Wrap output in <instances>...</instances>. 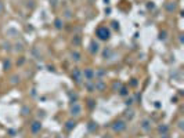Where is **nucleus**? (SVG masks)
Listing matches in <instances>:
<instances>
[{
  "mask_svg": "<svg viewBox=\"0 0 184 138\" xmlns=\"http://www.w3.org/2000/svg\"><path fill=\"white\" fill-rule=\"evenodd\" d=\"M96 36L98 37L100 40H109V37H111V31H109V28L107 26H98L96 31Z\"/></svg>",
  "mask_w": 184,
  "mask_h": 138,
  "instance_id": "nucleus-1",
  "label": "nucleus"
},
{
  "mask_svg": "<svg viewBox=\"0 0 184 138\" xmlns=\"http://www.w3.org/2000/svg\"><path fill=\"white\" fill-rule=\"evenodd\" d=\"M82 105L77 104V102H72V105H71L69 108V115L72 117H79L80 115H82Z\"/></svg>",
  "mask_w": 184,
  "mask_h": 138,
  "instance_id": "nucleus-2",
  "label": "nucleus"
},
{
  "mask_svg": "<svg viewBox=\"0 0 184 138\" xmlns=\"http://www.w3.org/2000/svg\"><path fill=\"white\" fill-rule=\"evenodd\" d=\"M127 128V124H126V120H116L114 121V124H112V130H114V133H123V131Z\"/></svg>",
  "mask_w": 184,
  "mask_h": 138,
  "instance_id": "nucleus-3",
  "label": "nucleus"
},
{
  "mask_svg": "<svg viewBox=\"0 0 184 138\" xmlns=\"http://www.w3.org/2000/svg\"><path fill=\"white\" fill-rule=\"evenodd\" d=\"M82 75H83V79H85L86 82H92V80L96 79L94 70H93L92 68H86V69L82 72Z\"/></svg>",
  "mask_w": 184,
  "mask_h": 138,
  "instance_id": "nucleus-4",
  "label": "nucleus"
},
{
  "mask_svg": "<svg viewBox=\"0 0 184 138\" xmlns=\"http://www.w3.org/2000/svg\"><path fill=\"white\" fill-rule=\"evenodd\" d=\"M72 80L75 83H77V84H79V83H82V80H83V75H82V70L80 69H77V68H75L72 70Z\"/></svg>",
  "mask_w": 184,
  "mask_h": 138,
  "instance_id": "nucleus-5",
  "label": "nucleus"
},
{
  "mask_svg": "<svg viewBox=\"0 0 184 138\" xmlns=\"http://www.w3.org/2000/svg\"><path fill=\"white\" fill-rule=\"evenodd\" d=\"M93 83H94V91H104L107 87L105 82L102 79H96L93 80Z\"/></svg>",
  "mask_w": 184,
  "mask_h": 138,
  "instance_id": "nucleus-6",
  "label": "nucleus"
},
{
  "mask_svg": "<svg viewBox=\"0 0 184 138\" xmlns=\"http://www.w3.org/2000/svg\"><path fill=\"white\" fill-rule=\"evenodd\" d=\"M40 130H42V121L40 120H33L31 123V133L32 134H37V133H40Z\"/></svg>",
  "mask_w": 184,
  "mask_h": 138,
  "instance_id": "nucleus-7",
  "label": "nucleus"
},
{
  "mask_svg": "<svg viewBox=\"0 0 184 138\" xmlns=\"http://www.w3.org/2000/svg\"><path fill=\"white\" fill-rule=\"evenodd\" d=\"M151 127H152V123H151L150 119H143V120H141L140 128H141L143 131H150V130H151Z\"/></svg>",
  "mask_w": 184,
  "mask_h": 138,
  "instance_id": "nucleus-8",
  "label": "nucleus"
},
{
  "mask_svg": "<svg viewBox=\"0 0 184 138\" xmlns=\"http://www.w3.org/2000/svg\"><path fill=\"white\" fill-rule=\"evenodd\" d=\"M19 82H21V78H19V75H17V73H12V75H10L8 83L11 86H17Z\"/></svg>",
  "mask_w": 184,
  "mask_h": 138,
  "instance_id": "nucleus-9",
  "label": "nucleus"
},
{
  "mask_svg": "<svg viewBox=\"0 0 184 138\" xmlns=\"http://www.w3.org/2000/svg\"><path fill=\"white\" fill-rule=\"evenodd\" d=\"M177 7H179V6H177L176 2H167L166 4H165V8H166L167 12H174L177 10Z\"/></svg>",
  "mask_w": 184,
  "mask_h": 138,
  "instance_id": "nucleus-10",
  "label": "nucleus"
},
{
  "mask_svg": "<svg viewBox=\"0 0 184 138\" xmlns=\"http://www.w3.org/2000/svg\"><path fill=\"white\" fill-rule=\"evenodd\" d=\"M71 59H72L73 62H80V61H82V54L77 50H72L71 51Z\"/></svg>",
  "mask_w": 184,
  "mask_h": 138,
  "instance_id": "nucleus-11",
  "label": "nucleus"
},
{
  "mask_svg": "<svg viewBox=\"0 0 184 138\" xmlns=\"http://www.w3.org/2000/svg\"><path fill=\"white\" fill-rule=\"evenodd\" d=\"M100 51V44L97 43L96 40H92V43H90V53L94 55V54H97Z\"/></svg>",
  "mask_w": 184,
  "mask_h": 138,
  "instance_id": "nucleus-12",
  "label": "nucleus"
},
{
  "mask_svg": "<svg viewBox=\"0 0 184 138\" xmlns=\"http://www.w3.org/2000/svg\"><path fill=\"white\" fill-rule=\"evenodd\" d=\"M75 126H76V121L75 120H68V121H65V130L67 131H72L73 128H75Z\"/></svg>",
  "mask_w": 184,
  "mask_h": 138,
  "instance_id": "nucleus-13",
  "label": "nucleus"
},
{
  "mask_svg": "<svg viewBox=\"0 0 184 138\" xmlns=\"http://www.w3.org/2000/svg\"><path fill=\"white\" fill-rule=\"evenodd\" d=\"M18 35H19L18 31L14 29V28H11V29H8L7 32H6V36H8V37H17Z\"/></svg>",
  "mask_w": 184,
  "mask_h": 138,
  "instance_id": "nucleus-14",
  "label": "nucleus"
},
{
  "mask_svg": "<svg viewBox=\"0 0 184 138\" xmlns=\"http://www.w3.org/2000/svg\"><path fill=\"white\" fill-rule=\"evenodd\" d=\"M167 131H169V127L166 126V124H161V126H158V133L162 136V134H167Z\"/></svg>",
  "mask_w": 184,
  "mask_h": 138,
  "instance_id": "nucleus-15",
  "label": "nucleus"
},
{
  "mask_svg": "<svg viewBox=\"0 0 184 138\" xmlns=\"http://www.w3.org/2000/svg\"><path fill=\"white\" fill-rule=\"evenodd\" d=\"M12 47H14L12 50H14L15 53H22V51L25 50V47H24V44H22V43H15Z\"/></svg>",
  "mask_w": 184,
  "mask_h": 138,
  "instance_id": "nucleus-16",
  "label": "nucleus"
},
{
  "mask_svg": "<svg viewBox=\"0 0 184 138\" xmlns=\"http://www.w3.org/2000/svg\"><path fill=\"white\" fill-rule=\"evenodd\" d=\"M62 26H64V22H62V20L61 18H57V20H54V28L56 29H62Z\"/></svg>",
  "mask_w": 184,
  "mask_h": 138,
  "instance_id": "nucleus-17",
  "label": "nucleus"
},
{
  "mask_svg": "<svg viewBox=\"0 0 184 138\" xmlns=\"http://www.w3.org/2000/svg\"><path fill=\"white\" fill-rule=\"evenodd\" d=\"M21 115L22 116H28V115H31V107L24 105V107L21 108Z\"/></svg>",
  "mask_w": 184,
  "mask_h": 138,
  "instance_id": "nucleus-18",
  "label": "nucleus"
},
{
  "mask_svg": "<svg viewBox=\"0 0 184 138\" xmlns=\"http://www.w3.org/2000/svg\"><path fill=\"white\" fill-rule=\"evenodd\" d=\"M125 117H126V120H132V119L134 117V111L133 109H127V111L125 112Z\"/></svg>",
  "mask_w": 184,
  "mask_h": 138,
  "instance_id": "nucleus-19",
  "label": "nucleus"
},
{
  "mask_svg": "<svg viewBox=\"0 0 184 138\" xmlns=\"http://www.w3.org/2000/svg\"><path fill=\"white\" fill-rule=\"evenodd\" d=\"M94 75H96V79H102V78L105 76V70H104V69L94 70Z\"/></svg>",
  "mask_w": 184,
  "mask_h": 138,
  "instance_id": "nucleus-20",
  "label": "nucleus"
},
{
  "mask_svg": "<svg viewBox=\"0 0 184 138\" xmlns=\"http://www.w3.org/2000/svg\"><path fill=\"white\" fill-rule=\"evenodd\" d=\"M118 93H119V95H121V97H126V95H129V88L125 87V86H122L121 90H119Z\"/></svg>",
  "mask_w": 184,
  "mask_h": 138,
  "instance_id": "nucleus-21",
  "label": "nucleus"
},
{
  "mask_svg": "<svg viewBox=\"0 0 184 138\" xmlns=\"http://www.w3.org/2000/svg\"><path fill=\"white\" fill-rule=\"evenodd\" d=\"M3 50L4 51H12V44L10 43V41H4V43H3Z\"/></svg>",
  "mask_w": 184,
  "mask_h": 138,
  "instance_id": "nucleus-22",
  "label": "nucleus"
},
{
  "mask_svg": "<svg viewBox=\"0 0 184 138\" xmlns=\"http://www.w3.org/2000/svg\"><path fill=\"white\" fill-rule=\"evenodd\" d=\"M85 87L89 90L90 93L94 91V83H93V80H92V82H85Z\"/></svg>",
  "mask_w": 184,
  "mask_h": 138,
  "instance_id": "nucleus-23",
  "label": "nucleus"
},
{
  "mask_svg": "<svg viewBox=\"0 0 184 138\" xmlns=\"http://www.w3.org/2000/svg\"><path fill=\"white\" fill-rule=\"evenodd\" d=\"M62 14H64V18H65V20H72L73 18V14H72V11L71 10H65Z\"/></svg>",
  "mask_w": 184,
  "mask_h": 138,
  "instance_id": "nucleus-24",
  "label": "nucleus"
},
{
  "mask_svg": "<svg viewBox=\"0 0 184 138\" xmlns=\"http://www.w3.org/2000/svg\"><path fill=\"white\" fill-rule=\"evenodd\" d=\"M111 55H112V50H111V49H105L104 53H102V57H104L105 59L111 58Z\"/></svg>",
  "mask_w": 184,
  "mask_h": 138,
  "instance_id": "nucleus-25",
  "label": "nucleus"
},
{
  "mask_svg": "<svg viewBox=\"0 0 184 138\" xmlns=\"http://www.w3.org/2000/svg\"><path fill=\"white\" fill-rule=\"evenodd\" d=\"M122 86H123V84H122L121 82H115L114 84H112V90H114V91H116V93H118L119 90H121V87H122Z\"/></svg>",
  "mask_w": 184,
  "mask_h": 138,
  "instance_id": "nucleus-26",
  "label": "nucleus"
},
{
  "mask_svg": "<svg viewBox=\"0 0 184 138\" xmlns=\"http://www.w3.org/2000/svg\"><path fill=\"white\" fill-rule=\"evenodd\" d=\"M87 128H89V131H96L97 130V123H94V121H90V123L87 124Z\"/></svg>",
  "mask_w": 184,
  "mask_h": 138,
  "instance_id": "nucleus-27",
  "label": "nucleus"
},
{
  "mask_svg": "<svg viewBox=\"0 0 184 138\" xmlns=\"http://www.w3.org/2000/svg\"><path fill=\"white\" fill-rule=\"evenodd\" d=\"M10 68H11V61H10V59H6L4 62H3V69H4V70H8Z\"/></svg>",
  "mask_w": 184,
  "mask_h": 138,
  "instance_id": "nucleus-28",
  "label": "nucleus"
},
{
  "mask_svg": "<svg viewBox=\"0 0 184 138\" xmlns=\"http://www.w3.org/2000/svg\"><path fill=\"white\" fill-rule=\"evenodd\" d=\"M72 44H73V46H79V44H80V37L79 36L73 37V39H72Z\"/></svg>",
  "mask_w": 184,
  "mask_h": 138,
  "instance_id": "nucleus-29",
  "label": "nucleus"
},
{
  "mask_svg": "<svg viewBox=\"0 0 184 138\" xmlns=\"http://www.w3.org/2000/svg\"><path fill=\"white\" fill-rule=\"evenodd\" d=\"M133 102H134V99H133V98H127V99H126L125 104H126V107H132V105H133Z\"/></svg>",
  "mask_w": 184,
  "mask_h": 138,
  "instance_id": "nucleus-30",
  "label": "nucleus"
},
{
  "mask_svg": "<svg viewBox=\"0 0 184 138\" xmlns=\"http://www.w3.org/2000/svg\"><path fill=\"white\" fill-rule=\"evenodd\" d=\"M94 101H93V99H89V101H87V107H89L90 109H93V108H94Z\"/></svg>",
  "mask_w": 184,
  "mask_h": 138,
  "instance_id": "nucleus-31",
  "label": "nucleus"
},
{
  "mask_svg": "<svg viewBox=\"0 0 184 138\" xmlns=\"http://www.w3.org/2000/svg\"><path fill=\"white\" fill-rule=\"evenodd\" d=\"M112 28H114V29H119V22H116V21H112Z\"/></svg>",
  "mask_w": 184,
  "mask_h": 138,
  "instance_id": "nucleus-32",
  "label": "nucleus"
},
{
  "mask_svg": "<svg viewBox=\"0 0 184 138\" xmlns=\"http://www.w3.org/2000/svg\"><path fill=\"white\" fill-rule=\"evenodd\" d=\"M159 39H166V33H165V32H161V35H159Z\"/></svg>",
  "mask_w": 184,
  "mask_h": 138,
  "instance_id": "nucleus-33",
  "label": "nucleus"
},
{
  "mask_svg": "<svg viewBox=\"0 0 184 138\" xmlns=\"http://www.w3.org/2000/svg\"><path fill=\"white\" fill-rule=\"evenodd\" d=\"M147 7H148V8H154V7H155V4H154L152 2H150V4H147Z\"/></svg>",
  "mask_w": 184,
  "mask_h": 138,
  "instance_id": "nucleus-34",
  "label": "nucleus"
},
{
  "mask_svg": "<svg viewBox=\"0 0 184 138\" xmlns=\"http://www.w3.org/2000/svg\"><path fill=\"white\" fill-rule=\"evenodd\" d=\"M24 62H25V59H24V58H22V57H21V59H19L17 64H18V65H22V64H24Z\"/></svg>",
  "mask_w": 184,
  "mask_h": 138,
  "instance_id": "nucleus-35",
  "label": "nucleus"
},
{
  "mask_svg": "<svg viewBox=\"0 0 184 138\" xmlns=\"http://www.w3.org/2000/svg\"><path fill=\"white\" fill-rule=\"evenodd\" d=\"M132 86H137V80L136 79H132Z\"/></svg>",
  "mask_w": 184,
  "mask_h": 138,
  "instance_id": "nucleus-36",
  "label": "nucleus"
},
{
  "mask_svg": "<svg viewBox=\"0 0 184 138\" xmlns=\"http://www.w3.org/2000/svg\"><path fill=\"white\" fill-rule=\"evenodd\" d=\"M3 8H4V6H3V3H2V2H0V12H2V11H3Z\"/></svg>",
  "mask_w": 184,
  "mask_h": 138,
  "instance_id": "nucleus-37",
  "label": "nucleus"
},
{
  "mask_svg": "<svg viewBox=\"0 0 184 138\" xmlns=\"http://www.w3.org/2000/svg\"><path fill=\"white\" fill-rule=\"evenodd\" d=\"M179 127H180V128H183V120H180V121H179Z\"/></svg>",
  "mask_w": 184,
  "mask_h": 138,
  "instance_id": "nucleus-38",
  "label": "nucleus"
},
{
  "mask_svg": "<svg viewBox=\"0 0 184 138\" xmlns=\"http://www.w3.org/2000/svg\"><path fill=\"white\" fill-rule=\"evenodd\" d=\"M57 4V0H53V6H56Z\"/></svg>",
  "mask_w": 184,
  "mask_h": 138,
  "instance_id": "nucleus-39",
  "label": "nucleus"
},
{
  "mask_svg": "<svg viewBox=\"0 0 184 138\" xmlns=\"http://www.w3.org/2000/svg\"><path fill=\"white\" fill-rule=\"evenodd\" d=\"M104 2H105V4H108V3H109V0H104Z\"/></svg>",
  "mask_w": 184,
  "mask_h": 138,
  "instance_id": "nucleus-40",
  "label": "nucleus"
},
{
  "mask_svg": "<svg viewBox=\"0 0 184 138\" xmlns=\"http://www.w3.org/2000/svg\"><path fill=\"white\" fill-rule=\"evenodd\" d=\"M104 138H111V137H104Z\"/></svg>",
  "mask_w": 184,
  "mask_h": 138,
  "instance_id": "nucleus-41",
  "label": "nucleus"
}]
</instances>
